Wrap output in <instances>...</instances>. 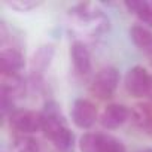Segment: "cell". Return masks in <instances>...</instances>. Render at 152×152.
<instances>
[{
    "label": "cell",
    "instance_id": "1",
    "mask_svg": "<svg viewBox=\"0 0 152 152\" xmlns=\"http://www.w3.org/2000/svg\"><path fill=\"white\" fill-rule=\"evenodd\" d=\"M72 28L87 39H99L109 30V18L103 9L90 2L78 3L69 9Z\"/></svg>",
    "mask_w": 152,
    "mask_h": 152
},
{
    "label": "cell",
    "instance_id": "2",
    "mask_svg": "<svg viewBox=\"0 0 152 152\" xmlns=\"http://www.w3.org/2000/svg\"><path fill=\"white\" fill-rule=\"evenodd\" d=\"M42 113V131L45 137L57 148L58 152H73L75 134L67 127L66 118L57 102L45 103Z\"/></svg>",
    "mask_w": 152,
    "mask_h": 152
},
{
    "label": "cell",
    "instance_id": "3",
    "mask_svg": "<svg viewBox=\"0 0 152 152\" xmlns=\"http://www.w3.org/2000/svg\"><path fill=\"white\" fill-rule=\"evenodd\" d=\"M119 85V72L113 66L102 67L91 79L90 93L99 100H109L113 97Z\"/></svg>",
    "mask_w": 152,
    "mask_h": 152
},
{
    "label": "cell",
    "instance_id": "4",
    "mask_svg": "<svg viewBox=\"0 0 152 152\" xmlns=\"http://www.w3.org/2000/svg\"><path fill=\"white\" fill-rule=\"evenodd\" d=\"M11 128L18 134H33L42 130V113L30 109H17L8 119Z\"/></svg>",
    "mask_w": 152,
    "mask_h": 152
},
{
    "label": "cell",
    "instance_id": "5",
    "mask_svg": "<svg viewBox=\"0 0 152 152\" xmlns=\"http://www.w3.org/2000/svg\"><path fill=\"white\" fill-rule=\"evenodd\" d=\"M149 79L151 75L148 73V70L142 66H134L131 67L125 78H124V87L125 91L131 96V97H146L148 93V85H149Z\"/></svg>",
    "mask_w": 152,
    "mask_h": 152
},
{
    "label": "cell",
    "instance_id": "6",
    "mask_svg": "<svg viewBox=\"0 0 152 152\" xmlns=\"http://www.w3.org/2000/svg\"><path fill=\"white\" fill-rule=\"evenodd\" d=\"M97 116H99V112L93 102H90L87 99L75 100L73 107H72V121L78 128H81V130L91 128L96 124Z\"/></svg>",
    "mask_w": 152,
    "mask_h": 152
},
{
    "label": "cell",
    "instance_id": "7",
    "mask_svg": "<svg viewBox=\"0 0 152 152\" xmlns=\"http://www.w3.org/2000/svg\"><path fill=\"white\" fill-rule=\"evenodd\" d=\"M54 55H55V46L52 43H45V45H40L33 57H31V64H30V69H31V79L34 84H40L42 82V78H43V73L49 69L52 60H54Z\"/></svg>",
    "mask_w": 152,
    "mask_h": 152
},
{
    "label": "cell",
    "instance_id": "8",
    "mask_svg": "<svg viewBox=\"0 0 152 152\" xmlns=\"http://www.w3.org/2000/svg\"><path fill=\"white\" fill-rule=\"evenodd\" d=\"M70 58L73 63V70L78 76L85 78L91 73V54L84 40H75L70 45Z\"/></svg>",
    "mask_w": 152,
    "mask_h": 152
},
{
    "label": "cell",
    "instance_id": "9",
    "mask_svg": "<svg viewBox=\"0 0 152 152\" xmlns=\"http://www.w3.org/2000/svg\"><path fill=\"white\" fill-rule=\"evenodd\" d=\"M127 121H130V109L119 103L107 104L100 115V124L107 130H116Z\"/></svg>",
    "mask_w": 152,
    "mask_h": 152
},
{
    "label": "cell",
    "instance_id": "10",
    "mask_svg": "<svg viewBox=\"0 0 152 152\" xmlns=\"http://www.w3.org/2000/svg\"><path fill=\"white\" fill-rule=\"evenodd\" d=\"M26 66L24 55L18 46H2L0 73H20Z\"/></svg>",
    "mask_w": 152,
    "mask_h": 152
},
{
    "label": "cell",
    "instance_id": "11",
    "mask_svg": "<svg viewBox=\"0 0 152 152\" xmlns=\"http://www.w3.org/2000/svg\"><path fill=\"white\" fill-rule=\"evenodd\" d=\"M0 93H3L14 100L21 99L27 93L26 79L21 73H0Z\"/></svg>",
    "mask_w": 152,
    "mask_h": 152
},
{
    "label": "cell",
    "instance_id": "12",
    "mask_svg": "<svg viewBox=\"0 0 152 152\" xmlns=\"http://www.w3.org/2000/svg\"><path fill=\"white\" fill-rule=\"evenodd\" d=\"M130 121L136 128L152 137V104L137 103L130 109Z\"/></svg>",
    "mask_w": 152,
    "mask_h": 152
},
{
    "label": "cell",
    "instance_id": "13",
    "mask_svg": "<svg viewBox=\"0 0 152 152\" xmlns=\"http://www.w3.org/2000/svg\"><path fill=\"white\" fill-rule=\"evenodd\" d=\"M130 14L136 15L143 24L152 27V2L146 0H128L124 3Z\"/></svg>",
    "mask_w": 152,
    "mask_h": 152
},
{
    "label": "cell",
    "instance_id": "14",
    "mask_svg": "<svg viewBox=\"0 0 152 152\" xmlns=\"http://www.w3.org/2000/svg\"><path fill=\"white\" fill-rule=\"evenodd\" d=\"M130 37L142 52H145L152 45V31L145 24H134L130 28Z\"/></svg>",
    "mask_w": 152,
    "mask_h": 152
},
{
    "label": "cell",
    "instance_id": "15",
    "mask_svg": "<svg viewBox=\"0 0 152 152\" xmlns=\"http://www.w3.org/2000/svg\"><path fill=\"white\" fill-rule=\"evenodd\" d=\"M103 143V133H85L79 139L81 152H100Z\"/></svg>",
    "mask_w": 152,
    "mask_h": 152
},
{
    "label": "cell",
    "instance_id": "16",
    "mask_svg": "<svg viewBox=\"0 0 152 152\" xmlns=\"http://www.w3.org/2000/svg\"><path fill=\"white\" fill-rule=\"evenodd\" d=\"M14 152H40V146L37 140L27 134H18L12 142Z\"/></svg>",
    "mask_w": 152,
    "mask_h": 152
},
{
    "label": "cell",
    "instance_id": "17",
    "mask_svg": "<svg viewBox=\"0 0 152 152\" xmlns=\"http://www.w3.org/2000/svg\"><path fill=\"white\" fill-rule=\"evenodd\" d=\"M3 3L18 12H28L42 6L43 2H40V0H5Z\"/></svg>",
    "mask_w": 152,
    "mask_h": 152
},
{
    "label": "cell",
    "instance_id": "18",
    "mask_svg": "<svg viewBox=\"0 0 152 152\" xmlns=\"http://www.w3.org/2000/svg\"><path fill=\"white\" fill-rule=\"evenodd\" d=\"M100 152H127V149H125V145L119 139L103 133V143H102Z\"/></svg>",
    "mask_w": 152,
    "mask_h": 152
},
{
    "label": "cell",
    "instance_id": "19",
    "mask_svg": "<svg viewBox=\"0 0 152 152\" xmlns=\"http://www.w3.org/2000/svg\"><path fill=\"white\" fill-rule=\"evenodd\" d=\"M146 97L152 102V75H151V79H149V85H148V93H146Z\"/></svg>",
    "mask_w": 152,
    "mask_h": 152
},
{
    "label": "cell",
    "instance_id": "20",
    "mask_svg": "<svg viewBox=\"0 0 152 152\" xmlns=\"http://www.w3.org/2000/svg\"><path fill=\"white\" fill-rule=\"evenodd\" d=\"M143 54H145V57L148 58V61L152 64V45H151V46H149V48H148V49L143 52Z\"/></svg>",
    "mask_w": 152,
    "mask_h": 152
},
{
    "label": "cell",
    "instance_id": "21",
    "mask_svg": "<svg viewBox=\"0 0 152 152\" xmlns=\"http://www.w3.org/2000/svg\"><path fill=\"white\" fill-rule=\"evenodd\" d=\"M136 152H152V148H143V149H139Z\"/></svg>",
    "mask_w": 152,
    "mask_h": 152
}]
</instances>
